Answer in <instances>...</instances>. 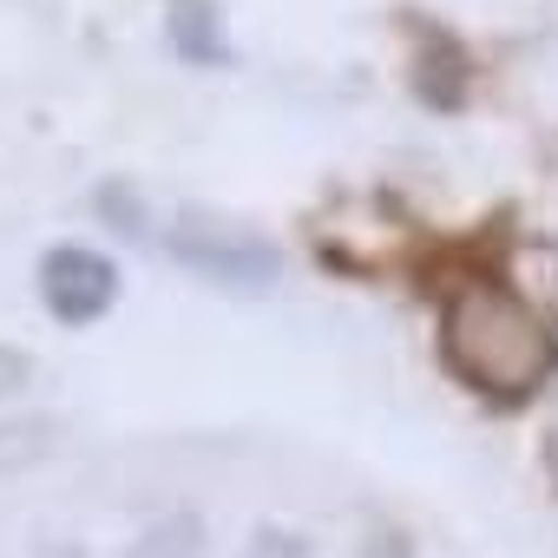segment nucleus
I'll use <instances>...</instances> for the list:
<instances>
[{
	"label": "nucleus",
	"instance_id": "nucleus-8",
	"mask_svg": "<svg viewBox=\"0 0 558 558\" xmlns=\"http://www.w3.org/2000/svg\"><path fill=\"white\" fill-rule=\"evenodd\" d=\"M93 210L119 230V236H138V243H151V210H145V197L125 184V178H106L99 191H93Z\"/></svg>",
	"mask_w": 558,
	"mask_h": 558
},
{
	"label": "nucleus",
	"instance_id": "nucleus-2",
	"mask_svg": "<svg viewBox=\"0 0 558 558\" xmlns=\"http://www.w3.org/2000/svg\"><path fill=\"white\" fill-rule=\"evenodd\" d=\"M151 243H165V256L178 269H191L197 283L230 290V296H263L276 276H283V250L269 236H256L243 223H223L210 210H178L165 223V236H151Z\"/></svg>",
	"mask_w": 558,
	"mask_h": 558
},
{
	"label": "nucleus",
	"instance_id": "nucleus-9",
	"mask_svg": "<svg viewBox=\"0 0 558 558\" xmlns=\"http://www.w3.org/2000/svg\"><path fill=\"white\" fill-rule=\"evenodd\" d=\"M236 558H310V538L290 532V525H256Z\"/></svg>",
	"mask_w": 558,
	"mask_h": 558
},
{
	"label": "nucleus",
	"instance_id": "nucleus-4",
	"mask_svg": "<svg viewBox=\"0 0 558 558\" xmlns=\"http://www.w3.org/2000/svg\"><path fill=\"white\" fill-rule=\"evenodd\" d=\"M408 34H414V99H421L427 112H466L473 80H480L473 47H466L447 21H427V14H414Z\"/></svg>",
	"mask_w": 558,
	"mask_h": 558
},
{
	"label": "nucleus",
	"instance_id": "nucleus-1",
	"mask_svg": "<svg viewBox=\"0 0 558 558\" xmlns=\"http://www.w3.org/2000/svg\"><path fill=\"white\" fill-rule=\"evenodd\" d=\"M434 342H440V368L493 408H525L558 375V329L512 283L480 269L453 276L440 290Z\"/></svg>",
	"mask_w": 558,
	"mask_h": 558
},
{
	"label": "nucleus",
	"instance_id": "nucleus-6",
	"mask_svg": "<svg viewBox=\"0 0 558 558\" xmlns=\"http://www.w3.org/2000/svg\"><path fill=\"white\" fill-rule=\"evenodd\" d=\"M125 558H204V519L197 512H165L125 545Z\"/></svg>",
	"mask_w": 558,
	"mask_h": 558
},
{
	"label": "nucleus",
	"instance_id": "nucleus-11",
	"mask_svg": "<svg viewBox=\"0 0 558 558\" xmlns=\"http://www.w3.org/2000/svg\"><path fill=\"white\" fill-rule=\"evenodd\" d=\"M355 558H414V545H408V532L401 525H375L368 538H362V551Z\"/></svg>",
	"mask_w": 558,
	"mask_h": 558
},
{
	"label": "nucleus",
	"instance_id": "nucleus-7",
	"mask_svg": "<svg viewBox=\"0 0 558 558\" xmlns=\"http://www.w3.org/2000/svg\"><path fill=\"white\" fill-rule=\"evenodd\" d=\"M53 447H60V421H47V414L8 421V427H0V473H21V466H40V460H47Z\"/></svg>",
	"mask_w": 558,
	"mask_h": 558
},
{
	"label": "nucleus",
	"instance_id": "nucleus-5",
	"mask_svg": "<svg viewBox=\"0 0 558 558\" xmlns=\"http://www.w3.org/2000/svg\"><path fill=\"white\" fill-rule=\"evenodd\" d=\"M165 47H171L184 66H230V60H236L217 0H171V14H165Z\"/></svg>",
	"mask_w": 558,
	"mask_h": 558
},
{
	"label": "nucleus",
	"instance_id": "nucleus-3",
	"mask_svg": "<svg viewBox=\"0 0 558 558\" xmlns=\"http://www.w3.org/2000/svg\"><path fill=\"white\" fill-rule=\"evenodd\" d=\"M34 283H40V310L60 329H93L119 303V263L93 243H53L34 269Z\"/></svg>",
	"mask_w": 558,
	"mask_h": 558
},
{
	"label": "nucleus",
	"instance_id": "nucleus-10",
	"mask_svg": "<svg viewBox=\"0 0 558 558\" xmlns=\"http://www.w3.org/2000/svg\"><path fill=\"white\" fill-rule=\"evenodd\" d=\"M27 381H34V355H27V349H14V342H0V401L21 395Z\"/></svg>",
	"mask_w": 558,
	"mask_h": 558
}]
</instances>
